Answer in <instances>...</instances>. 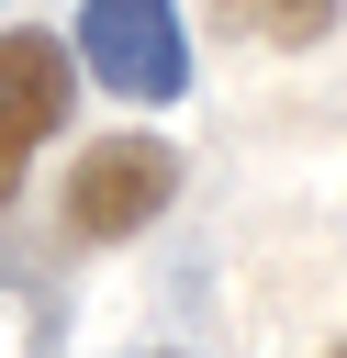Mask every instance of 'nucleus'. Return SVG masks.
<instances>
[{
	"mask_svg": "<svg viewBox=\"0 0 347 358\" xmlns=\"http://www.w3.org/2000/svg\"><path fill=\"white\" fill-rule=\"evenodd\" d=\"M168 201H179V145H168V134H101V145H78V168H67V235H78V246H123V235H146Z\"/></svg>",
	"mask_w": 347,
	"mask_h": 358,
	"instance_id": "nucleus-1",
	"label": "nucleus"
},
{
	"mask_svg": "<svg viewBox=\"0 0 347 358\" xmlns=\"http://www.w3.org/2000/svg\"><path fill=\"white\" fill-rule=\"evenodd\" d=\"M78 78L112 101H179L190 90V22L168 0H78Z\"/></svg>",
	"mask_w": 347,
	"mask_h": 358,
	"instance_id": "nucleus-2",
	"label": "nucleus"
},
{
	"mask_svg": "<svg viewBox=\"0 0 347 358\" xmlns=\"http://www.w3.org/2000/svg\"><path fill=\"white\" fill-rule=\"evenodd\" d=\"M67 112H78V45H56V34H0V213L22 201V168L67 134Z\"/></svg>",
	"mask_w": 347,
	"mask_h": 358,
	"instance_id": "nucleus-3",
	"label": "nucleus"
},
{
	"mask_svg": "<svg viewBox=\"0 0 347 358\" xmlns=\"http://www.w3.org/2000/svg\"><path fill=\"white\" fill-rule=\"evenodd\" d=\"M213 22L235 34V45H325L336 22H347V0H213Z\"/></svg>",
	"mask_w": 347,
	"mask_h": 358,
	"instance_id": "nucleus-4",
	"label": "nucleus"
},
{
	"mask_svg": "<svg viewBox=\"0 0 347 358\" xmlns=\"http://www.w3.org/2000/svg\"><path fill=\"white\" fill-rule=\"evenodd\" d=\"M325 358H347V336H336V347H325Z\"/></svg>",
	"mask_w": 347,
	"mask_h": 358,
	"instance_id": "nucleus-5",
	"label": "nucleus"
},
{
	"mask_svg": "<svg viewBox=\"0 0 347 358\" xmlns=\"http://www.w3.org/2000/svg\"><path fill=\"white\" fill-rule=\"evenodd\" d=\"M146 358H168V347H146Z\"/></svg>",
	"mask_w": 347,
	"mask_h": 358,
	"instance_id": "nucleus-6",
	"label": "nucleus"
}]
</instances>
